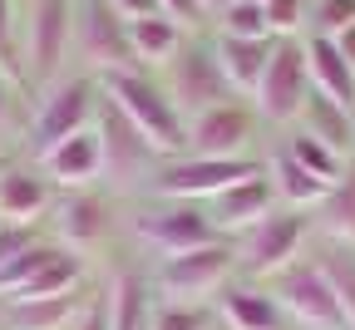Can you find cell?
<instances>
[{"instance_id": "31", "label": "cell", "mask_w": 355, "mask_h": 330, "mask_svg": "<svg viewBox=\"0 0 355 330\" xmlns=\"http://www.w3.org/2000/svg\"><path fill=\"white\" fill-rule=\"evenodd\" d=\"M55 257H60V242H44V237H40L35 247H25V252H20L10 266H0V296L10 301V296L25 286V281H30V276H35L44 261H55Z\"/></svg>"}, {"instance_id": "40", "label": "cell", "mask_w": 355, "mask_h": 330, "mask_svg": "<svg viewBox=\"0 0 355 330\" xmlns=\"http://www.w3.org/2000/svg\"><path fill=\"white\" fill-rule=\"evenodd\" d=\"M109 6H114L123 20H144V15H153V10H158V0H109Z\"/></svg>"}, {"instance_id": "30", "label": "cell", "mask_w": 355, "mask_h": 330, "mask_svg": "<svg viewBox=\"0 0 355 330\" xmlns=\"http://www.w3.org/2000/svg\"><path fill=\"white\" fill-rule=\"evenodd\" d=\"M331 286H336V301H340V315H345V330H355V247H331L321 257Z\"/></svg>"}, {"instance_id": "18", "label": "cell", "mask_w": 355, "mask_h": 330, "mask_svg": "<svg viewBox=\"0 0 355 330\" xmlns=\"http://www.w3.org/2000/svg\"><path fill=\"white\" fill-rule=\"evenodd\" d=\"M277 40H237V35H217L212 30V55L222 64V74H227L232 94H242V99H252L257 84H261V69L266 60H272Z\"/></svg>"}, {"instance_id": "17", "label": "cell", "mask_w": 355, "mask_h": 330, "mask_svg": "<svg viewBox=\"0 0 355 330\" xmlns=\"http://www.w3.org/2000/svg\"><path fill=\"white\" fill-rule=\"evenodd\" d=\"M109 202L99 193H89V187H74V193L64 202H55V232H60V242L74 252V247H94L109 237Z\"/></svg>"}, {"instance_id": "16", "label": "cell", "mask_w": 355, "mask_h": 330, "mask_svg": "<svg viewBox=\"0 0 355 330\" xmlns=\"http://www.w3.org/2000/svg\"><path fill=\"white\" fill-rule=\"evenodd\" d=\"M55 207V182L40 168H0V222H25L35 227V217H44Z\"/></svg>"}, {"instance_id": "13", "label": "cell", "mask_w": 355, "mask_h": 330, "mask_svg": "<svg viewBox=\"0 0 355 330\" xmlns=\"http://www.w3.org/2000/svg\"><path fill=\"white\" fill-rule=\"evenodd\" d=\"M94 128H99V144H104V177H114V182H139V177H153V168L163 163V158L148 148V138L133 128L109 99L99 104Z\"/></svg>"}, {"instance_id": "8", "label": "cell", "mask_w": 355, "mask_h": 330, "mask_svg": "<svg viewBox=\"0 0 355 330\" xmlns=\"http://www.w3.org/2000/svg\"><path fill=\"white\" fill-rule=\"evenodd\" d=\"M237 271V242L232 237H217L207 247H193V252H178V257H163L153 286L168 296V301H202L212 291H222Z\"/></svg>"}, {"instance_id": "42", "label": "cell", "mask_w": 355, "mask_h": 330, "mask_svg": "<svg viewBox=\"0 0 355 330\" xmlns=\"http://www.w3.org/2000/svg\"><path fill=\"white\" fill-rule=\"evenodd\" d=\"M222 6H232V0H202V10H207V20H212V15H217Z\"/></svg>"}, {"instance_id": "22", "label": "cell", "mask_w": 355, "mask_h": 330, "mask_svg": "<svg viewBox=\"0 0 355 330\" xmlns=\"http://www.w3.org/2000/svg\"><path fill=\"white\" fill-rule=\"evenodd\" d=\"M84 306H89L84 291L40 296V301H6V330H74Z\"/></svg>"}, {"instance_id": "2", "label": "cell", "mask_w": 355, "mask_h": 330, "mask_svg": "<svg viewBox=\"0 0 355 330\" xmlns=\"http://www.w3.org/2000/svg\"><path fill=\"white\" fill-rule=\"evenodd\" d=\"M99 104H104V89L94 74H60L55 84H44L40 89V104L25 123V144L35 158H44L55 144H64L69 133H84V128H94L99 119Z\"/></svg>"}, {"instance_id": "38", "label": "cell", "mask_w": 355, "mask_h": 330, "mask_svg": "<svg viewBox=\"0 0 355 330\" xmlns=\"http://www.w3.org/2000/svg\"><path fill=\"white\" fill-rule=\"evenodd\" d=\"M20 79L15 74H6V69H0V128H10L15 123V114H20Z\"/></svg>"}, {"instance_id": "24", "label": "cell", "mask_w": 355, "mask_h": 330, "mask_svg": "<svg viewBox=\"0 0 355 330\" xmlns=\"http://www.w3.org/2000/svg\"><path fill=\"white\" fill-rule=\"evenodd\" d=\"M266 177H272V187H277V202H282V207H296V212L321 207L326 193H331V182H321L316 173H306L286 148H282L272 163H266Z\"/></svg>"}, {"instance_id": "32", "label": "cell", "mask_w": 355, "mask_h": 330, "mask_svg": "<svg viewBox=\"0 0 355 330\" xmlns=\"http://www.w3.org/2000/svg\"><path fill=\"white\" fill-rule=\"evenodd\" d=\"M311 25V0H266V30L272 40H301Z\"/></svg>"}, {"instance_id": "4", "label": "cell", "mask_w": 355, "mask_h": 330, "mask_svg": "<svg viewBox=\"0 0 355 330\" xmlns=\"http://www.w3.org/2000/svg\"><path fill=\"white\" fill-rule=\"evenodd\" d=\"M163 89H168V99L178 104V114L193 119L212 104H227V99H242V94H232L227 74H222L217 55H212V35H188L183 40V50H178L168 64H163Z\"/></svg>"}, {"instance_id": "20", "label": "cell", "mask_w": 355, "mask_h": 330, "mask_svg": "<svg viewBox=\"0 0 355 330\" xmlns=\"http://www.w3.org/2000/svg\"><path fill=\"white\" fill-rule=\"evenodd\" d=\"M217 315L227 330H282L286 325V311L277 306L272 291L261 286H222V301H217Z\"/></svg>"}, {"instance_id": "1", "label": "cell", "mask_w": 355, "mask_h": 330, "mask_svg": "<svg viewBox=\"0 0 355 330\" xmlns=\"http://www.w3.org/2000/svg\"><path fill=\"white\" fill-rule=\"evenodd\" d=\"M104 99L148 138V148L158 158H178L188 153V119L178 114V104L168 99L163 79H153V69H119L99 79Z\"/></svg>"}, {"instance_id": "41", "label": "cell", "mask_w": 355, "mask_h": 330, "mask_svg": "<svg viewBox=\"0 0 355 330\" xmlns=\"http://www.w3.org/2000/svg\"><path fill=\"white\" fill-rule=\"evenodd\" d=\"M331 44H336V50H340V60H345V64L355 69V25H345V30H340V35H336Z\"/></svg>"}, {"instance_id": "29", "label": "cell", "mask_w": 355, "mask_h": 330, "mask_svg": "<svg viewBox=\"0 0 355 330\" xmlns=\"http://www.w3.org/2000/svg\"><path fill=\"white\" fill-rule=\"evenodd\" d=\"M212 30H217V35H237V40H272L261 0H232V6H222V10L212 15Z\"/></svg>"}, {"instance_id": "23", "label": "cell", "mask_w": 355, "mask_h": 330, "mask_svg": "<svg viewBox=\"0 0 355 330\" xmlns=\"http://www.w3.org/2000/svg\"><path fill=\"white\" fill-rule=\"evenodd\" d=\"M291 128H306L311 138L331 144L340 158H355V109L326 99V94H316V89H311V99H306V109H301V119Z\"/></svg>"}, {"instance_id": "9", "label": "cell", "mask_w": 355, "mask_h": 330, "mask_svg": "<svg viewBox=\"0 0 355 330\" xmlns=\"http://www.w3.org/2000/svg\"><path fill=\"white\" fill-rule=\"evenodd\" d=\"M306 99H311V69H306L301 40H277L272 60L261 69V84L252 94V109L261 123H296Z\"/></svg>"}, {"instance_id": "28", "label": "cell", "mask_w": 355, "mask_h": 330, "mask_svg": "<svg viewBox=\"0 0 355 330\" xmlns=\"http://www.w3.org/2000/svg\"><path fill=\"white\" fill-rule=\"evenodd\" d=\"M286 153H291V158H296L306 173H316L321 182H331V187H336V182L345 177V168H350V158H340L331 144L311 138L306 128H291V138H286Z\"/></svg>"}, {"instance_id": "5", "label": "cell", "mask_w": 355, "mask_h": 330, "mask_svg": "<svg viewBox=\"0 0 355 330\" xmlns=\"http://www.w3.org/2000/svg\"><path fill=\"white\" fill-rule=\"evenodd\" d=\"M266 163L257 158H198V153H178L163 158L148 177L153 198H173V202H212L217 193H227L232 182L261 173Z\"/></svg>"}, {"instance_id": "26", "label": "cell", "mask_w": 355, "mask_h": 330, "mask_svg": "<svg viewBox=\"0 0 355 330\" xmlns=\"http://www.w3.org/2000/svg\"><path fill=\"white\" fill-rule=\"evenodd\" d=\"M79 281H84V261L69 252V247H60V257L55 261H44L25 286L10 296V301H40V296H64V291H79Z\"/></svg>"}, {"instance_id": "43", "label": "cell", "mask_w": 355, "mask_h": 330, "mask_svg": "<svg viewBox=\"0 0 355 330\" xmlns=\"http://www.w3.org/2000/svg\"><path fill=\"white\" fill-rule=\"evenodd\" d=\"M261 6H266V0H261Z\"/></svg>"}, {"instance_id": "21", "label": "cell", "mask_w": 355, "mask_h": 330, "mask_svg": "<svg viewBox=\"0 0 355 330\" xmlns=\"http://www.w3.org/2000/svg\"><path fill=\"white\" fill-rule=\"evenodd\" d=\"M193 30L188 25H178L173 15L153 10L144 20H128V44H133V60H139V69H163L178 50H183V40Z\"/></svg>"}, {"instance_id": "25", "label": "cell", "mask_w": 355, "mask_h": 330, "mask_svg": "<svg viewBox=\"0 0 355 330\" xmlns=\"http://www.w3.org/2000/svg\"><path fill=\"white\" fill-rule=\"evenodd\" d=\"M104 301H109V330H148V315H153L148 311V281L139 271H119L109 281Z\"/></svg>"}, {"instance_id": "35", "label": "cell", "mask_w": 355, "mask_h": 330, "mask_svg": "<svg viewBox=\"0 0 355 330\" xmlns=\"http://www.w3.org/2000/svg\"><path fill=\"white\" fill-rule=\"evenodd\" d=\"M0 69L15 74L25 84V69H20V15H15V0H0Z\"/></svg>"}, {"instance_id": "3", "label": "cell", "mask_w": 355, "mask_h": 330, "mask_svg": "<svg viewBox=\"0 0 355 330\" xmlns=\"http://www.w3.org/2000/svg\"><path fill=\"white\" fill-rule=\"evenodd\" d=\"M74 55V0H30L20 20V69L25 89H44L64 74Z\"/></svg>"}, {"instance_id": "34", "label": "cell", "mask_w": 355, "mask_h": 330, "mask_svg": "<svg viewBox=\"0 0 355 330\" xmlns=\"http://www.w3.org/2000/svg\"><path fill=\"white\" fill-rule=\"evenodd\" d=\"M345 25H355V0H311V25H306V35L336 40Z\"/></svg>"}, {"instance_id": "7", "label": "cell", "mask_w": 355, "mask_h": 330, "mask_svg": "<svg viewBox=\"0 0 355 330\" xmlns=\"http://www.w3.org/2000/svg\"><path fill=\"white\" fill-rule=\"evenodd\" d=\"M306 212L296 207H277V212H266L257 227H247L242 237H237V266L257 281H277L291 261H301V247H306Z\"/></svg>"}, {"instance_id": "19", "label": "cell", "mask_w": 355, "mask_h": 330, "mask_svg": "<svg viewBox=\"0 0 355 330\" xmlns=\"http://www.w3.org/2000/svg\"><path fill=\"white\" fill-rule=\"evenodd\" d=\"M301 50H306V69H311V89L355 109V69L340 60L336 44L326 35H301Z\"/></svg>"}, {"instance_id": "39", "label": "cell", "mask_w": 355, "mask_h": 330, "mask_svg": "<svg viewBox=\"0 0 355 330\" xmlns=\"http://www.w3.org/2000/svg\"><path fill=\"white\" fill-rule=\"evenodd\" d=\"M74 330H109V301L104 296H89L84 315L74 320Z\"/></svg>"}, {"instance_id": "12", "label": "cell", "mask_w": 355, "mask_h": 330, "mask_svg": "<svg viewBox=\"0 0 355 330\" xmlns=\"http://www.w3.org/2000/svg\"><path fill=\"white\" fill-rule=\"evenodd\" d=\"M257 109L252 99H227L212 104L188 119V153L198 158H252V138H257Z\"/></svg>"}, {"instance_id": "11", "label": "cell", "mask_w": 355, "mask_h": 330, "mask_svg": "<svg viewBox=\"0 0 355 330\" xmlns=\"http://www.w3.org/2000/svg\"><path fill=\"white\" fill-rule=\"evenodd\" d=\"M277 306L301 320L306 330H345V315H340V301H336V286L321 261H291L282 276H277Z\"/></svg>"}, {"instance_id": "27", "label": "cell", "mask_w": 355, "mask_h": 330, "mask_svg": "<svg viewBox=\"0 0 355 330\" xmlns=\"http://www.w3.org/2000/svg\"><path fill=\"white\" fill-rule=\"evenodd\" d=\"M316 212H321V232H326V237H336L340 247H355V163L345 168V177L326 193V202Z\"/></svg>"}, {"instance_id": "37", "label": "cell", "mask_w": 355, "mask_h": 330, "mask_svg": "<svg viewBox=\"0 0 355 330\" xmlns=\"http://www.w3.org/2000/svg\"><path fill=\"white\" fill-rule=\"evenodd\" d=\"M158 10H163V15H173L178 25H188V30L207 25V10H202V0H158Z\"/></svg>"}, {"instance_id": "15", "label": "cell", "mask_w": 355, "mask_h": 330, "mask_svg": "<svg viewBox=\"0 0 355 330\" xmlns=\"http://www.w3.org/2000/svg\"><path fill=\"white\" fill-rule=\"evenodd\" d=\"M40 173L50 177L55 187H94L104 177V144H99V128H84V133H69L64 144H55L44 158H35Z\"/></svg>"}, {"instance_id": "14", "label": "cell", "mask_w": 355, "mask_h": 330, "mask_svg": "<svg viewBox=\"0 0 355 330\" xmlns=\"http://www.w3.org/2000/svg\"><path fill=\"white\" fill-rule=\"evenodd\" d=\"M266 212H277V187H272V177H266V168L242 177V182H232L227 193H217L207 202V217H212V227L222 232V237H242V232L257 227Z\"/></svg>"}, {"instance_id": "36", "label": "cell", "mask_w": 355, "mask_h": 330, "mask_svg": "<svg viewBox=\"0 0 355 330\" xmlns=\"http://www.w3.org/2000/svg\"><path fill=\"white\" fill-rule=\"evenodd\" d=\"M40 242V232L35 227H25V222H0V266H10L25 247H35Z\"/></svg>"}, {"instance_id": "33", "label": "cell", "mask_w": 355, "mask_h": 330, "mask_svg": "<svg viewBox=\"0 0 355 330\" xmlns=\"http://www.w3.org/2000/svg\"><path fill=\"white\" fill-rule=\"evenodd\" d=\"M212 315L193 301H163L153 315H148V330H207Z\"/></svg>"}, {"instance_id": "6", "label": "cell", "mask_w": 355, "mask_h": 330, "mask_svg": "<svg viewBox=\"0 0 355 330\" xmlns=\"http://www.w3.org/2000/svg\"><path fill=\"white\" fill-rule=\"evenodd\" d=\"M74 60L84 74H119V69H139L128 44V20L109 6V0H74Z\"/></svg>"}, {"instance_id": "10", "label": "cell", "mask_w": 355, "mask_h": 330, "mask_svg": "<svg viewBox=\"0 0 355 330\" xmlns=\"http://www.w3.org/2000/svg\"><path fill=\"white\" fill-rule=\"evenodd\" d=\"M133 237H139L144 247H153L158 257H178V252H193V247L217 242L222 232L212 227L207 202H173V198H158L153 207H144L139 217H133Z\"/></svg>"}]
</instances>
